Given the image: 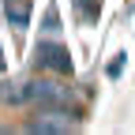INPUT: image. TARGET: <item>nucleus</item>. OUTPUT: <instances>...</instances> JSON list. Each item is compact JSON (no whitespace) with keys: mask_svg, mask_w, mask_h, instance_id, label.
Masks as SVG:
<instances>
[{"mask_svg":"<svg viewBox=\"0 0 135 135\" xmlns=\"http://www.w3.org/2000/svg\"><path fill=\"white\" fill-rule=\"evenodd\" d=\"M0 75H4V56H0Z\"/></svg>","mask_w":135,"mask_h":135,"instance_id":"39448f33","label":"nucleus"},{"mask_svg":"<svg viewBox=\"0 0 135 135\" xmlns=\"http://www.w3.org/2000/svg\"><path fill=\"white\" fill-rule=\"evenodd\" d=\"M38 64L49 68V71H56L60 79L71 75V60H68V49H64L60 41H41V45H38Z\"/></svg>","mask_w":135,"mask_h":135,"instance_id":"f03ea898","label":"nucleus"},{"mask_svg":"<svg viewBox=\"0 0 135 135\" xmlns=\"http://www.w3.org/2000/svg\"><path fill=\"white\" fill-rule=\"evenodd\" d=\"M75 11H79V19L86 23V26L98 23V0H75Z\"/></svg>","mask_w":135,"mask_h":135,"instance_id":"7ed1b4c3","label":"nucleus"},{"mask_svg":"<svg viewBox=\"0 0 135 135\" xmlns=\"http://www.w3.org/2000/svg\"><path fill=\"white\" fill-rule=\"evenodd\" d=\"M124 71V56H116V60H109V75L116 79V75H120Z\"/></svg>","mask_w":135,"mask_h":135,"instance_id":"20e7f679","label":"nucleus"},{"mask_svg":"<svg viewBox=\"0 0 135 135\" xmlns=\"http://www.w3.org/2000/svg\"><path fill=\"white\" fill-rule=\"evenodd\" d=\"M60 113H75V109H41L34 120H26V131H45V135H64V131H75L79 120H56Z\"/></svg>","mask_w":135,"mask_h":135,"instance_id":"f257e3e1","label":"nucleus"}]
</instances>
